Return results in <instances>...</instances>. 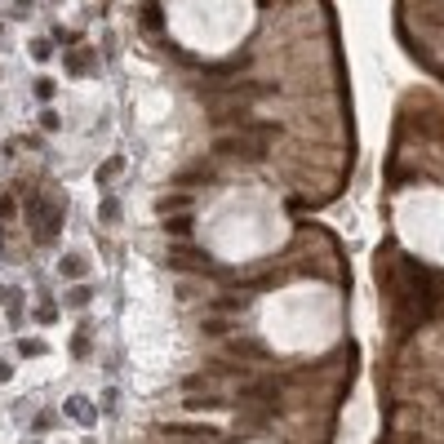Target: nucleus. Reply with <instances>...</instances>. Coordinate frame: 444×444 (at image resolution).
<instances>
[{"label":"nucleus","instance_id":"1a4fd4ad","mask_svg":"<svg viewBox=\"0 0 444 444\" xmlns=\"http://www.w3.org/2000/svg\"><path fill=\"white\" fill-rule=\"evenodd\" d=\"M62 414H67L76 426H85V431H89V426L98 422V409H93L85 396H80V391H76V396H67V404H62Z\"/></svg>","mask_w":444,"mask_h":444},{"label":"nucleus","instance_id":"9b49d317","mask_svg":"<svg viewBox=\"0 0 444 444\" xmlns=\"http://www.w3.org/2000/svg\"><path fill=\"white\" fill-rule=\"evenodd\" d=\"M62 62H67L72 76H93V72H98V54H93V49H72Z\"/></svg>","mask_w":444,"mask_h":444},{"label":"nucleus","instance_id":"6e6552de","mask_svg":"<svg viewBox=\"0 0 444 444\" xmlns=\"http://www.w3.org/2000/svg\"><path fill=\"white\" fill-rule=\"evenodd\" d=\"M227 355H236V360H258V365H262V360H271V351L267 347H262V342L258 338H227Z\"/></svg>","mask_w":444,"mask_h":444},{"label":"nucleus","instance_id":"9d476101","mask_svg":"<svg viewBox=\"0 0 444 444\" xmlns=\"http://www.w3.org/2000/svg\"><path fill=\"white\" fill-rule=\"evenodd\" d=\"M213 316H240L244 307H249V293H232V289H222V293H213Z\"/></svg>","mask_w":444,"mask_h":444},{"label":"nucleus","instance_id":"f8f14e48","mask_svg":"<svg viewBox=\"0 0 444 444\" xmlns=\"http://www.w3.org/2000/svg\"><path fill=\"white\" fill-rule=\"evenodd\" d=\"M200 334L209 338V342H227L236 334V320H227V316H209V320H200Z\"/></svg>","mask_w":444,"mask_h":444},{"label":"nucleus","instance_id":"c756f323","mask_svg":"<svg viewBox=\"0 0 444 444\" xmlns=\"http://www.w3.org/2000/svg\"><path fill=\"white\" fill-rule=\"evenodd\" d=\"M31 89H36V98H40V103H49V98H54V80H49V76H40Z\"/></svg>","mask_w":444,"mask_h":444},{"label":"nucleus","instance_id":"a211bd4d","mask_svg":"<svg viewBox=\"0 0 444 444\" xmlns=\"http://www.w3.org/2000/svg\"><path fill=\"white\" fill-rule=\"evenodd\" d=\"M191 414H213V409H227V396H187Z\"/></svg>","mask_w":444,"mask_h":444},{"label":"nucleus","instance_id":"2eb2a0df","mask_svg":"<svg viewBox=\"0 0 444 444\" xmlns=\"http://www.w3.org/2000/svg\"><path fill=\"white\" fill-rule=\"evenodd\" d=\"M120 173H125V156H111V160H103V164H98L93 183H98V187H111V183H116Z\"/></svg>","mask_w":444,"mask_h":444},{"label":"nucleus","instance_id":"6ab92c4d","mask_svg":"<svg viewBox=\"0 0 444 444\" xmlns=\"http://www.w3.org/2000/svg\"><path fill=\"white\" fill-rule=\"evenodd\" d=\"M89 347H93V338H89V320H80L76 338H72V355H76V360H89Z\"/></svg>","mask_w":444,"mask_h":444},{"label":"nucleus","instance_id":"ddd939ff","mask_svg":"<svg viewBox=\"0 0 444 444\" xmlns=\"http://www.w3.org/2000/svg\"><path fill=\"white\" fill-rule=\"evenodd\" d=\"M160 227H164V236L183 240V236H191V232H195V218H191V213H169V218H164Z\"/></svg>","mask_w":444,"mask_h":444},{"label":"nucleus","instance_id":"dca6fc26","mask_svg":"<svg viewBox=\"0 0 444 444\" xmlns=\"http://www.w3.org/2000/svg\"><path fill=\"white\" fill-rule=\"evenodd\" d=\"M58 271L67 275V280H80V275L89 271V262H85V254H62L58 258Z\"/></svg>","mask_w":444,"mask_h":444},{"label":"nucleus","instance_id":"393cba45","mask_svg":"<svg viewBox=\"0 0 444 444\" xmlns=\"http://www.w3.org/2000/svg\"><path fill=\"white\" fill-rule=\"evenodd\" d=\"M31 58H36V62H49V58H54V40H49V36H36V40H31Z\"/></svg>","mask_w":444,"mask_h":444},{"label":"nucleus","instance_id":"473e14b6","mask_svg":"<svg viewBox=\"0 0 444 444\" xmlns=\"http://www.w3.org/2000/svg\"><path fill=\"white\" fill-rule=\"evenodd\" d=\"M0 258H5V249H0Z\"/></svg>","mask_w":444,"mask_h":444},{"label":"nucleus","instance_id":"2f4dec72","mask_svg":"<svg viewBox=\"0 0 444 444\" xmlns=\"http://www.w3.org/2000/svg\"><path fill=\"white\" fill-rule=\"evenodd\" d=\"M9 377H13V365H9L5 355H0V382H9Z\"/></svg>","mask_w":444,"mask_h":444},{"label":"nucleus","instance_id":"f257e3e1","mask_svg":"<svg viewBox=\"0 0 444 444\" xmlns=\"http://www.w3.org/2000/svg\"><path fill=\"white\" fill-rule=\"evenodd\" d=\"M27 227L36 236V244H54L62 232V209H54L45 195H27Z\"/></svg>","mask_w":444,"mask_h":444},{"label":"nucleus","instance_id":"7ed1b4c3","mask_svg":"<svg viewBox=\"0 0 444 444\" xmlns=\"http://www.w3.org/2000/svg\"><path fill=\"white\" fill-rule=\"evenodd\" d=\"M160 262H164V271H178V275H213V258L205 249H195V244H187V240L169 244V254Z\"/></svg>","mask_w":444,"mask_h":444},{"label":"nucleus","instance_id":"72a5a7b5","mask_svg":"<svg viewBox=\"0 0 444 444\" xmlns=\"http://www.w3.org/2000/svg\"><path fill=\"white\" fill-rule=\"evenodd\" d=\"M0 36H5V31H0Z\"/></svg>","mask_w":444,"mask_h":444},{"label":"nucleus","instance_id":"cd10ccee","mask_svg":"<svg viewBox=\"0 0 444 444\" xmlns=\"http://www.w3.org/2000/svg\"><path fill=\"white\" fill-rule=\"evenodd\" d=\"M18 218V200L13 195H0V222H13Z\"/></svg>","mask_w":444,"mask_h":444},{"label":"nucleus","instance_id":"c85d7f7f","mask_svg":"<svg viewBox=\"0 0 444 444\" xmlns=\"http://www.w3.org/2000/svg\"><path fill=\"white\" fill-rule=\"evenodd\" d=\"M18 351L36 360V355H45V342H40V338H18Z\"/></svg>","mask_w":444,"mask_h":444},{"label":"nucleus","instance_id":"aec40b11","mask_svg":"<svg viewBox=\"0 0 444 444\" xmlns=\"http://www.w3.org/2000/svg\"><path fill=\"white\" fill-rule=\"evenodd\" d=\"M31 320H36V324H54L58 320V302H49V289L40 293V307L31 311Z\"/></svg>","mask_w":444,"mask_h":444},{"label":"nucleus","instance_id":"4be33fe9","mask_svg":"<svg viewBox=\"0 0 444 444\" xmlns=\"http://www.w3.org/2000/svg\"><path fill=\"white\" fill-rule=\"evenodd\" d=\"M93 302V289L89 285H72V293H67V307H76V311H85Z\"/></svg>","mask_w":444,"mask_h":444},{"label":"nucleus","instance_id":"a878e982","mask_svg":"<svg viewBox=\"0 0 444 444\" xmlns=\"http://www.w3.org/2000/svg\"><path fill=\"white\" fill-rule=\"evenodd\" d=\"M31 13H36V0H9V18H31Z\"/></svg>","mask_w":444,"mask_h":444},{"label":"nucleus","instance_id":"412c9836","mask_svg":"<svg viewBox=\"0 0 444 444\" xmlns=\"http://www.w3.org/2000/svg\"><path fill=\"white\" fill-rule=\"evenodd\" d=\"M62 418L54 414V409H40V414L36 418H31V431H36V436H49V431H54V426H58Z\"/></svg>","mask_w":444,"mask_h":444},{"label":"nucleus","instance_id":"20e7f679","mask_svg":"<svg viewBox=\"0 0 444 444\" xmlns=\"http://www.w3.org/2000/svg\"><path fill=\"white\" fill-rule=\"evenodd\" d=\"M169 183L178 187V191H195V187H213L218 183V164L213 160H191V164H183Z\"/></svg>","mask_w":444,"mask_h":444},{"label":"nucleus","instance_id":"b1692460","mask_svg":"<svg viewBox=\"0 0 444 444\" xmlns=\"http://www.w3.org/2000/svg\"><path fill=\"white\" fill-rule=\"evenodd\" d=\"M209 382H218V377H213L209 369H195V373L183 377V391H200V387H209Z\"/></svg>","mask_w":444,"mask_h":444},{"label":"nucleus","instance_id":"f03ea898","mask_svg":"<svg viewBox=\"0 0 444 444\" xmlns=\"http://www.w3.org/2000/svg\"><path fill=\"white\" fill-rule=\"evenodd\" d=\"M213 156L218 160H240V164H258V160H267V142L249 138V134H218L213 138Z\"/></svg>","mask_w":444,"mask_h":444},{"label":"nucleus","instance_id":"bb28decb","mask_svg":"<svg viewBox=\"0 0 444 444\" xmlns=\"http://www.w3.org/2000/svg\"><path fill=\"white\" fill-rule=\"evenodd\" d=\"M40 129H45V134H58V129H62V116H58L54 107H45V111H40Z\"/></svg>","mask_w":444,"mask_h":444},{"label":"nucleus","instance_id":"4468645a","mask_svg":"<svg viewBox=\"0 0 444 444\" xmlns=\"http://www.w3.org/2000/svg\"><path fill=\"white\" fill-rule=\"evenodd\" d=\"M191 205H195L191 191H173V195H164V200H156V213H164V218H169V213H183V209H191Z\"/></svg>","mask_w":444,"mask_h":444},{"label":"nucleus","instance_id":"f3484780","mask_svg":"<svg viewBox=\"0 0 444 444\" xmlns=\"http://www.w3.org/2000/svg\"><path fill=\"white\" fill-rule=\"evenodd\" d=\"M205 369L218 377V382H222V377H244V360H209Z\"/></svg>","mask_w":444,"mask_h":444},{"label":"nucleus","instance_id":"0eeeda50","mask_svg":"<svg viewBox=\"0 0 444 444\" xmlns=\"http://www.w3.org/2000/svg\"><path fill=\"white\" fill-rule=\"evenodd\" d=\"M218 93L232 98V103H249V98H271V93H280V85H275V80H227Z\"/></svg>","mask_w":444,"mask_h":444},{"label":"nucleus","instance_id":"7c9ffc66","mask_svg":"<svg viewBox=\"0 0 444 444\" xmlns=\"http://www.w3.org/2000/svg\"><path fill=\"white\" fill-rule=\"evenodd\" d=\"M142 23H147V27H152V31H156V27H160V9H156V5H147V13H142Z\"/></svg>","mask_w":444,"mask_h":444},{"label":"nucleus","instance_id":"f704fd0d","mask_svg":"<svg viewBox=\"0 0 444 444\" xmlns=\"http://www.w3.org/2000/svg\"><path fill=\"white\" fill-rule=\"evenodd\" d=\"M0 76H5V72H0Z\"/></svg>","mask_w":444,"mask_h":444},{"label":"nucleus","instance_id":"5701e85b","mask_svg":"<svg viewBox=\"0 0 444 444\" xmlns=\"http://www.w3.org/2000/svg\"><path fill=\"white\" fill-rule=\"evenodd\" d=\"M98 218H103V227H116V222H120V200H116V195H107V200H103Z\"/></svg>","mask_w":444,"mask_h":444},{"label":"nucleus","instance_id":"39448f33","mask_svg":"<svg viewBox=\"0 0 444 444\" xmlns=\"http://www.w3.org/2000/svg\"><path fill=\"white\" fill-rule=\"evenodd\" d=\"M156 436H160V440H195V444H213V440H218V426H205V422H160Z\"/></svg>","mask_w":444,"mask_h":444},{"label":"nucleus","instance_id":"423d86ee","mask_svg":"<svg viewBox=\"0 0 444 444\" xmlns=\"http://www.w3.org/2000/svg\"><path fill=\"white\" fill-rule=\"evenodd\" d=\"M280 377H254V382H244V391H236V404H280Z\"/></svg>","mask_w":444,"mask_h":444}]
</instances>
